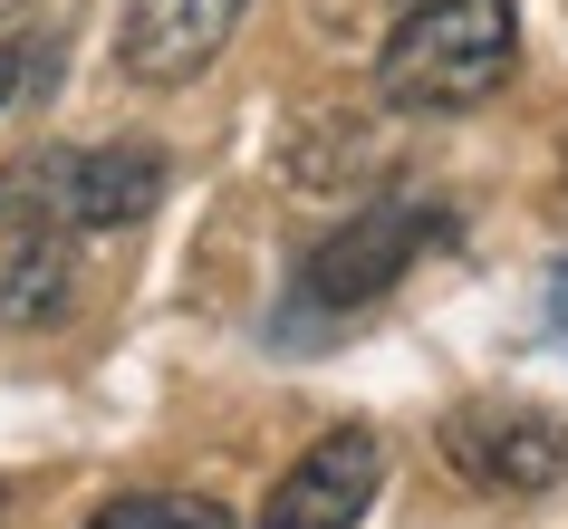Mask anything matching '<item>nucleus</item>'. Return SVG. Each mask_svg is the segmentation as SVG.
I'll return each mask as SVG.
<instances>
[{"instance_id": "423d86ee", "label": "nucleus", "mask_w": 568, "mask_h": 529, "mask_svg": "<svg viewBox=\"0 0 568 529\" xmlns=\"http://www.w3.org/2000/svg\"><path fill=\"white\" fill-rule=\"evenodd\" d=\"M376 481H386V442L366 434V424H337V434H318L300 462L280 471L261 529H357Z\"/></svg>"}, {"instance_id": "20e7f679", "label": "nucleus", "mask_w": 568, "mask_h": 529, "mask_svg": "<svg viewBox=\"0 0 568 529\" xmlns=\"http://www.w3.org/2000/svg\"><path fill=\"white\" fill-rule=\"evenodd\" d=\"M444 462L473 491H501V500L559 491L568 481V424L539 414V405H463L444 424Z\"/></svg>"}, {"instance_id": "6e6552de", "label": "nucleus", "mask_w": 568, "mask_h": 529, "mask_svg": "<svg viewBox=\"0 0 568 529\" xmlns=\"http://www.w3.org/2000/svg\"><path fill=\"white\" fill-rule=\"evenodd\" d=\"M88 529H232V510L203 491H116L88 510Z\"/></svg>"}, {"instance_id": "f03ea898", "label": "nucleus", "mask_w": 568, "mask_h": 529, "mask_svg": "<svg viewBox=\"0 0 568 529\" xmlns=\"http://www.w3.org/2000/svg\"><path fill=\"white\" fill-rule=\"evenodd\" d=\"M174 164L154 145H39L30 164L0 174V222L30 241H88V232H125L164 203Z\"/></svg>"}, {"instance_id": "f257e3e1", "label": "nucleus", "mask_w": 568, "mask_h": 529, "mask_svg": "<svg viewBox=\"0 0 568 529\" xmlns=\"http://www.w3.org/2000/svg\"><path fill=\"white\" fill-rule=\"evenodd\" d=\"M520 68V0H415L376 49V96L395 116H473Z\"/></svg>"}, {"instance_id": "0eeeda50", "label": "nucleus", "mask_w": 568, "mask_h": 529, "mask_svg": "<svg viewBox=\"0 0 568 529\" xmlns=\"http://www.w3.org/2000/svg\"><path fill=\"white\" fill-rule=\"evenodd\" d=\"M68 298H78L68 241H20L10 269H0V327H49V318H68Z\"/></svg>"}, {"instance_id": "39448f33", "label": "nucleus", "mask_w": 568, "mask_h": 529, "mask_svg": "<svg viewBox=\"0 0 568 529\" xmlns=\"http://www.w3.org/2000/svg\"><path fill=\"white\" fill-rule=\"evenodd\" d=\"M241 20H251V0H125L116 20V68L125 88H193L222 49L241 39Z\"/></svg>"}, {"instance_id": "1a4fd4ad", "label": "nucleus", "mask_w": 568, "mask_h": 529, "mask_svg": "<svg viewBox=\"0 0 568 529\" xmlns=\"http://www.w3.org/2000/svg\"><path fill=\"white\" fill-rule=\"evenodd\" d=\"M30 39H0V116H10V106H20V88H30Z\"/></svg>"}, {"instance_id": "7ed1b4c3", "label": "nucleus", "mask_w": 568, "mask_h": 529, "mask_svg": "<svg viewBox=\"0 0 568 529\" xmlns=\"http://www.w3.org/2000/svg\"><path fill=\"white\" fill-rule=\"evenodd\" d=\"M434 241H453V203L444 193H376V203H357L300 261L290 308H300V318H357V308H376Z\"/></svg>"}, {"instance_id": "9d476101", "label": "nucleus", "mask_w": 568, "mask_h": 529, "mask_svg": "<svg viewBox=\"0 0 568 529\" xmlns=\"http://www.w3.org/2000/svg\"><path fill=\"white\" fill-rule=\"evenodd\" d=\"M549 327H559V337H568V261L549 269Z\"/></svg>"}]
</instances>
